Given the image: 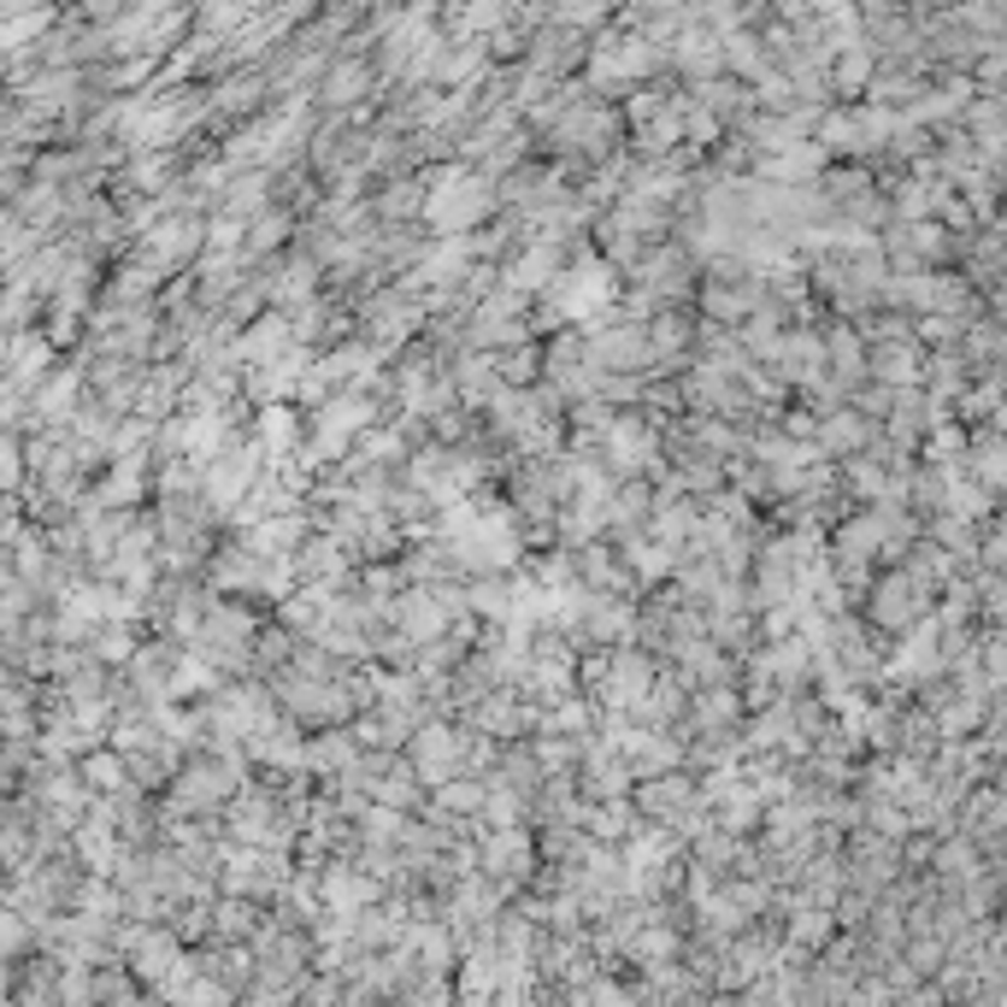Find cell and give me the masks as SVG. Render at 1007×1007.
<instances>
[{
  "label": "cell",
  "mask_w": 1007,
  "mask_h": 1007,
  "mask_svg": "<svg viewBox=\"0 0 1007 1007\" xmlns=\"http://www.w3.org/2000/svg\"><path fill=\"white\" fill-rule=\"evenodd\" d=\"M195 247H201V218H166L148 236V259L154 266H171V259H189Z\"/></svg>",
  "instance_id": "2"
},
{
  "label": "cell",
  "mask_w": 1007,
  "mask_h": 1007,
  "mask_svg": "<svg viewBox=\"0 0 1007 1007\" xmlns=\"http://www.w3.org/2000/svg\"><path fill=\"white\" fill-rule=\"evenodd\" d=\"M259 430H266L271 448H289L295 442V413H289V407H266V413H259Z\"/></svg>",
  "instance_id": "5"
},
{
  "label": "cell",
  "mask_w": 1007,
  "mask_h": 1007,
  "mask_svg": "<svg viewBox=\"0 0 1007 1007\" xmlns=\"http://www.w3.org/2000/svg\"><path fill=\"white\" fill-rule=\"evenodd\" d=\"M401 624H407V636H436L442 631V602H436V595H407Z\"/></svg>",
  "instance_id": "3"
},
{
  "label": "cell",
  "mask_w": 1007,
  "mask_h": 1007,
  "mask_svg": "<svg viewBox=\"0 0 1007 1007\" xmlns=\"http://www.w3.org/2000/svg\"><path fill=\"white\" fill-rule=\"evenodd\" d=\"M366 83H372L366 60H342V65H336L330 77H325V100H354L360 89H366Z\"/></svg>",
  "instance_id": "4"
},
{
  "label": "cell",
  "mask_w": 1007,
  "mask_h": 1007,
  "mask_svg": "<svg viewBox=\"0 0 1007 1007\" xmlns=\"http://www.w3.org/2000/svg\"><path fill=\"white\" fill-rule=\"evenodd\" d=\"M283 236H289V218H277V213H266V218L254 225V247H277Z\"/></svg>",
  "instance_id": "6"
},
{
  "label": "cell",
  "mask_w": 1007,
  "mask_h": 1007,
  "mask_svg": "<svg viewBox=\"0 0 1007 1007\" xmlns=\"http://www.w3.org/2000/svg\"><path fill=\"white\" fill-rule=\"evenodd\" d=\"M554 313H566V318H583V313H595V306H607L612 301V266H602V259H578L572 271H560L554 277Z\"/></svg>",
  "instance_id": "1"
}]
</instances>
